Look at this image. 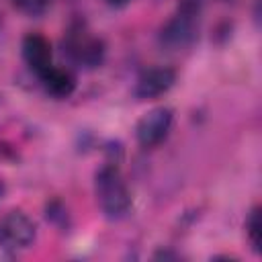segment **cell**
I'll return each mask as SVG.
<instances>
[{"label":"cell","instance_id":"6","mask_svg":"<svg viewBox=\"0 0 262 262\" xmlns=\"http://www.w3.org/2000/svg\"><path fill=\"white\" fill-rule=\"evenodd\" d=\"M176 82V72L172 68H151L145 70L135 82V96L139 100H151L162 96Z\"/></svg>","mask_w":262,"mask_h":262},{"label":"cell","instance_id":"1","mask_svg":"<svg viewBox=\"0 0 262 262\" xmlns=\"http://www.w3.org/2000/svg\"><path fill=\"white\" fill-rule=\"evenodd\" d=\"M94 190L98 205L108 219H121L131 211V192L117 166L106 164L96 172Z\"/></svg>","mask_w":262,"mask_h":262},{"label":"cell","instance_id":"3","mask_svg":"<svg viewBox=\"0 0 262 262\" xmlns=\"http://www.w3.org/2000/svg\"><path fill=\"white\" fill-rule=\"evenodd\" d=\"M63 51L74 63L84 68H96L104 57L102 41L96 35H92L84 25L70 27V31L63 37Z\"/></svg>","mask_w":262,"mask_h":262},{"label":"cell","instance_id":"11","mask_svg":"<svg viewBox=\"0 0 262 262\" xmlns=\"http://www.w3.org/2000/svg\"><path fill=\"white\" fill-rule=\"evenodd\" d=\"M14 258H16V250L8 244V239L0 231V262H8V260H14Z\"/></svg>","mask_w":262,"mask_h":262},{"label":"cell","instance_id":"2","mask_svg":"<svg viewBox=\"0 0 262 262\" xmlns=\"http://www.w3.org/2000/svg\"><path fill=\"white\" fill-rule=\"evenodd\" d=\"M201 0H182L172 18L162 27L160 41L168 49H186L199 35Z\"/></svg>","mask_w":262,"mask_h":262},{"label":"cell","instance_id":"12","mask_svg":"<svg viewBox=\"0 0 262 262\" xmlns=\"http://www.w3.org/2000/svg\"><path fill=\"white\" fill-rule=\"evenodd\" d=\"M106 2H108L111 6H125L129 0H106Z\"/></svg>","mask_w":262,"mask_h":262},{"label":"cell","instance_id":"9","mask_svg":"<svg viewBox=\"0 0 262 262\" xmlns=\"http://www.w3.org/2000/svg\"><path fill=\"white\" fill-rule=\"evenodd\" d=\"M246 233H248V239L254 248V252L258 254L262 250V219H260V209L254 207L248 215V221H246Z\"/></svg>","mask_w":262,"mask_h":262},{"label":"cell","instance_id":"5","mask_svg":"<svg viewBox=\"0 0 262 262\" xmlns=\"http://www.w3.org/2000/svg\"><path fill=\"white\" fill-rule=\"evenodd\" d=\"M0 231L14 250L29 248L37 235V227H35L33 219L23 211H8L0 219Z\"/></svg>","mask_w":262,"mask_h":262},{"label":"cell","instance_id":"4","mask_svg":"<svg viewBox=\"0 0 262 262\" xmlns=\"http://www.w3.org/2000/svg\"><path fill=\"white\" fill-rule=\"evenodd\" d=\"M172 121H174V113L168 106H156L149 113H145L135 127V137H137L139 145L154 147V145L162 143L166 139V135L170 133Z\"/></svg>","mask_w":262,"mask_h":262},{"label":"cell","instance_id":"13","mask_svg":"<svg viewBox=\"0 0 262 262\" xmlns=\"http://www.w3.org/2000/svg\"><path fill=\"white\" fill-rule=\"evenodd\" d=\"M2 194H4V182L0 180V196H2Z\"/></svg>","mask_w":262,"mask_h":262},{"label":"cell","instance_id":"10","mask_svg":"<svg viewBox=\"0 0 262 262\" xmlns=\"http://www.w3.org/2000/svg\"><path fill=\"white\" fill-rule=\"evenodd\" d=\"M12 2L20 12H25L29 16H39L49 6V0H12Z\"/></svg>","mask_w":262,"mask_h":262},{"label":"cell","instance_id":"7","mask_svg":"<svg viewBox=\"0 0 262 262\" xmlns=\"http://www.w3.org/2000/svg\"><path fill=\"white\" fill-rule=\"evenodd\" d=\"M23 57L27 61V66L37 74L41 76L45 70H49L53 63V51H51V43L39 35V33H29L25 39H23Z\"/></svg>","mask_w":262,"mask_h":262},{"label":"cell","instance_id":"8","mask_svg":"<svg viewBox=\"0 0 262 262\" xmlns=\"http://www.w3.org/2000/svg\"><path fill=\"white\" fill-rule=\"evenodd\" d=\"M39 80L43 82L45 90L51 94V96H57V98H68L74 90H76V78L70 70H63V68H55L51 66L49 70H45Z\"/></svg>","mask_w":262,"mask_h":262}]
</instances>
